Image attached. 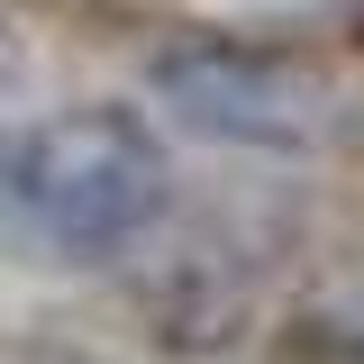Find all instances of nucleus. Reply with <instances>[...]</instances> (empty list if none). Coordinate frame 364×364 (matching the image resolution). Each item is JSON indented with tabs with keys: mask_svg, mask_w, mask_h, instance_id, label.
<instances>
[{
	"mask_svg": "<svg viewBox=\"0 0 364 364\" xmlns=\"http://www.w3.org/2000/svg\"><path fill=\"white\" fill-rule=\"evenodd\" d=\"M28 91V46H18V28H0V100H18Z\"/></svg>",
	"mask_w": 364,
	"mask_h": 364,
	"instance_id": "3",
	"label": "nucleus"
},
{
	"mask_svg": "<svg viewBox=\"0 0 364 364\" xmlns=\"http://www.w3.org/2000/svg\"><path fill=\"white\" fill-rule=\"evenodd\" d=\"M146 91L191 136L255 146V155H318L346 128V91L318 64L273 55V46H237V37H173L146 64Z\"/></svg>",
	"mask_w": 364,
	"mask_h": 364,
	"instance_id": "2",
	"label": "nucleus"
},
{
	"mask_svg": "<svg viewBox=\"0 0 364 364\" xmlns=\"http://www.w3.org/2000/svg\"><path fill=\"white\" fill-rule=\"evenodd\" d=\"M173 200V164L136 109L82 100L0 128V219L64 264H100L136 246Z\"/></svg>",
	"mask_w": 364,
	"mask_h": 364,
	"instance_id": "1",
	"label": "nucleus"
}]
</instances>
